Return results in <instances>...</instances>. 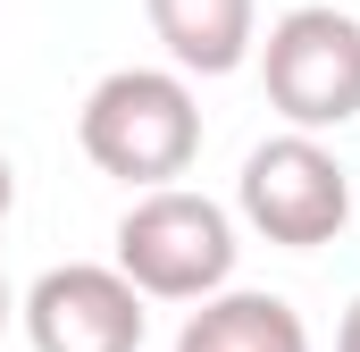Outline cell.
Listing matches in <instances>:
<instances>
[{
	"label": "cell",
	"mask_w": 360,
	"mask_h": 352,
	"mask_svg": "<svg viewBox=\"0 0 360 352\" xmlns=\"http://www.w3.org/2000/svg\"><path fill=\"white\" fill-rule=\"evenodd\" d=\"M76 143L101 176L160 193L201 160V101L176 68H109L76 109Z\"/></svg>",
	"instance_id": "1"
},
{
	"label": "cell",
	"mask_w": 360,
	"mask_h": 352,
	"mask_svg": "<svg viewBox=\"0 0 360 352\" xmlns=\"http://www.w3.org/2000/svg\"><path fill=\"white\" fill-rule=\"evenodd\" d=\"M235 218L193 193V184H160V193H134L126 218H117V277L143 294V302H210L235 285Z\"/></svg>",
	"instance_id": "2"
},
{
	"label": "cell",
	"mask_w": 360,
	"mask_h": 352,
	"mask_svg": "<svg viewBox=\"0 0 360 352\" xmlns=\"http://www.w3.org/2000/svg\"><path fill=\"white\" fill-rule=\"evenodd\" d=\"M269 109L285 118V134H335L360 118V17L335 0L285 8L269 25V42L252 51Z\"/></svg>",
	"instance_id": "3"
},
{
	"label": "cell",
	"mask_w": 360,
	"mask_h": 352,
	"mask_svg": "<svg viewBox=\"0 0 360 352\" xmlns=\"http://www.w3.org/2000/svg\"><path fill=\"white\" fill-rule=\"evenodd\" d=\"M235 210L252 235H269L285 252H319L352 227V168L319 134H269L235 176Z\"/></svg>",
	"instance_id": "4"
},
{
	"label": "cell",
	"mask_w": 360,
	"mask_h": 352,
	"mask_svg": "<svg viewBox=\"0 0 360 352\" xmlns=\"http://www.w3.org/2000/svg\"><path fill=\"white\" fill-rule=\"evenodd\" d=\"M17 319H25L34 352H143V336H151V302L109 260L42 268L34 294L17 302Z\"/></svg>",
	"instance_id": "5"
},
{
	"label": "cell",
	"mask_w": 360,
	"mask_h": 352,
	"mask_svg": "<svg viewBox=\"0 0 360 352\" xmlns=\"http://www.w3.org/2000/svg\"><path fill=\"white\" fill-rule=\"evenodd\" d=\"M168 68L184 84L193 76H235L260 51V0H143Z\"/></svg>",
	"instance_id": "6"
},
{
	"label": "cell",
	"mask_w": 360,
	"mask_h": 352,
	"mask_svg": "<svg viewBox=\"0 0 360 352\" xmlns=\"http://www.w3.org/2000/svg\"><path fill=\"white\" fill-rule=\"evenodd\" d=\"M176 352H310V327L285 294H210L193 319L176 327Z\"/></svg>",
	"instance_id": "7"
},
{
	"label": "cell",
	"mask_w": 360,
	"mask_h": 352,
	"mask_svg": "<svg viewBox=\"0 0 360 352\" xmlns=\"http://www.w3.org/2000/svg\"><path fill=\"white\" fill-rule=\"evenodd\" d=\"M8 210H17V168H8V151H0V227H8Z\"/></svg>",
	"instance_id": "8"
},
{
	"label": "cell",
	"mask_w": 360,
	"mask_h": 352,
	"mask_svg": "<svg viewBox=\"0 0 360 352\" xmlns=\"http://www.w3.org/2000/svg\"><path fill=\"white\" fill-rule=\"evenodd\" d=\"M335 352H360V302L344 310V327H335Z\"/></svg>",
	"instance_id": "9"
},
{
	"label": "cell",
	"mask_w": 360,
	"mask_h": 352,
	"mask_svg": "<svg viewBox=\"0 0 360 352\" xmlns=\"http://www.w3.org/2000/svg\"><path fill=\"white\" fill-rule=\"evenodd\" d=\"M8 319H17V294H8V277H0V336H8Z\"/></svg>",
	"instance_id": "10"
},
{
	"label": "cell",
	"mask_w": 360,
	"mask_h": 352,
	"mask_svg": "<svg viewBox=\"0 0 360 352\" xmlns=\"http://www.w3.org/2000/svg\"><path fill=\"white\" fill-rule=\"evenodd\" d=\"M352 210H360V168H352Z\"/></svg>",
	"instance_id": "11"
}]
</instances>
